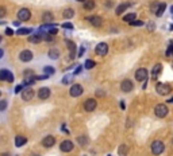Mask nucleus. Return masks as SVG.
Segmentation results:
<instances>
[{"instance_id": "1", "label": "nucleus", "mask_w": 173, "mask_h": 156, "mask_svg": "<svg viewBox=\"0 0 173 156\" xmlns=\"http://www.w3.org/2000/svg\"><path fill=\"white\" fill-rule=\"evenodd\" d=\"M156 91L159 96H168L172 91V85L165 82H157L156 83Z\"/></svg>"}, {"instance_id": "2", "label": "nucleus", "mask_w": 173, "mask_h": 156, "mask_svg": "<svg viewBox=\"0 0 173 156\" xmlns=\"http://www.w3.org/2000/svg\"><path fill=\"white\" fill-rule=\"evenodd\" d=\"M150 149H151V153H153V155L158 156V155H161V153L164 152L165 145H164V143H162L161 140H154V141L151 143Z\"/></svg>"}, {"instance_id": "3", "label": "nucleus", "mask_w": 173, "mask_h": 156, "mask_svg": "<svg viewBox=\"0 0 173 156\" xmlns=\"http://www.w3.org/2000/svg\"><path fill=\"white\" fill-rule=\"evenodd\" d=\"M168 112H169V109H168V106L165 104H157L156 106H154V114H156L158 118L166 117Z\"/></svg>"}, {"instance_id": "4", "label": "nucleus", "mask_w": 173, "mask_h": 156, "mask_svg": "<svg viewBox=\"0 0 173 156\" xmlns=\"http://www.w3.org/2000/svg\"><path fill=\"white\" fill-rule=\"evenodd\" d=\"M147 77H149V73L146 69H143V67H139V69L135 71V79L138 81V82H145V81H147Z\"/></svg>"}, {"instance_id": "5", "label": "nucleus", "mask_w": 173, "mask_h": 156, "mask_svg": "<svg viewBox=\"0 0 173 156\" xmlns=\"http://www.w3.org/2000/svg\"><path fill=\"white\" fill-rule=\"evenodd\" d=\"M95 53H96L99 56L107 55V54H108V45H107V43H104V42L99 43V45L95 47Z\"/></svg>"}, {"instance_id": "6", "label": "nucleus", "mask_w": 173, "mask_h": 156, "mask_svg": "<svg viewBox=\"0 0 173 156\" xmlns=\"http://www.w3.org/2000/svg\"><path fill=\"white\" fill-rule=\"evenodd\" d=\"M83 91H84V89L80 83H74V85H72L69 89V94L72 97H80L81 94H83Z\"/></svg>"}, {"instance_id": "7", "label": "nucleus", "mask_w": 173, "mask_h": 156, "mask_svg": "<svg viewBox=\"0 0 173 156\" xmlns=\"http://www.w3.org/2000/svg\"><path fill=\"white\" fill-rule=\"evenodd\" d=\"M34 94H35L34 89H32L31 86H27V88H24L23 90H22V100H24V101H30V100H32Z\"/></svg>"}, {"instance_id": "8", "label": "nucleus", "mask_w": 173, "mask_h": 156, "mask_svg": "<svg viewBox=\"0 0 173 156\" xmlns=\"http://www.w3.org/2000/svg\"><path fill=\"white\" fill-rule=\"evenodd\" d=\"M30 18H31V12L29 8H20L18 11V19L20 22H27Z\"/></svg>"}, {"instance_id": "9", "label": "nucleus", "mask_w": 173, "mask_h": 156, "mask_svg": "<svg viewBox=\"0 0 173 156\" xmlns=\"http://www.w3.org/2000/svg\"><path fill=\"white\" fill-rule=\"evenodd\" d=\"M97 106V101L95 98H88L85 102H84V109L86 112H93Z\"/></svg>"}, {"instance_id": "10", "label": "nucleus", "mask_w": 173, "mask_h": 156, "mask_svg": "<svg viewBox=\"0 0 173 156\" xmlns=\"http://www.w3.org/2000/svg\"><path fill=\"white\" fill-rule=\"evenodd\" d=\"M120 89L123 93H130V91L134 89V83H132V81H130V79H123L120 83Z\"/></svg>"}, {"instance_id": "11", "label": "nucleus", "mask_w": 173, "mask_h": 156, "mask_svg": "<svg viewBox=\"0 0 173 156\" xmlns=\"http://www.w3.org/2000/svg\"><path fill=\"white\" fill-rule=\"evenodd\" d=\"M32 58H34V54L30 50H23L19 54V59H20L22 62H30V61H32Z\"/></svg>"}, {"instance_id": "12", "label": "nucleus", "mask_w": 173, "mask_h": 156, "mask_svg": "<svg viewBox=\"0 0 173 156\" xmlns=\"http://www.w3.org/2000/svg\"><path fill=\"white\" fill-rule=\"evenodd\" d=\"M0 81H7V82H12L14 81V74L8 70H0Z\"/></svg>"}, {"instance_id": "13", "label": "nucleus", "mask_w": 173, "mask_h": 156, "mask_svg": "<svg viewBox=\"0 0 173 156\" xmlns=\"http://www.w3.org/2000/svg\"><path fill=\"white\" fill-rule=\"evenodd\" d=\"M86 20H88L93 27H102V24H103V19L100 18V16H97V15L88 16V18H86Z\"/></svg>"}, {"instance_id": "14", "label": "nucleus", "mask_w": 173, "mask_h": 156, "mask_svg": "<svg viewBox=\"0 0 173 156\" xmlns=\"http://www.w3.org/2000/svg\"><path fill=\"white\" fill-rule=\"evenodd\" d=\"M56 144V137L54 136H46V137H43L42 139V145L43 147H46V148H50V147H53V145Z\"/></svg>"}, {"instance_id": "15", "label": "nucleus", "mask_w": 173, "mask_h": 156, "mask_svg": "<svg viewBox=\"0 0 173 156\" xmlns=\"http://www.w3.org/2000/svg\"><path fill=\"white\" fill-rule=\"evenodd\" d=\"M59 149H61L62 152H70V151L73 149V143L70 141V140H64V141L61 143V145H59Z\"/></svg>"}, {"instance_id": "16", "label": "nucleus", "mask_w": 173, "mask_h": 156, "mask_svg": "<svg viewBox=\"0 0 173 156\" xmlns=\"http://www.w3.org/2000/svg\"><path fill=\"white\" fill-rule=\"evenodd\" d=\"M38 97L39 100H47L50 97V89L49 88H41L38 90Z\"/></svg>"}, {"instance_id": "17", "label": "nucleus", "mask_w": 173, "mask_h": 156, "mask_svg": "<svg viewBox=\"0 0 173 156\" xmlns=\"http://www.w3.org/2000/svg\"><path fill=\"white\" fill-rule=\"evenodd\" d=\"M161 71H162V65L156 63L153 67V70H151V78H153V79H157V77L161 74Z\"/></svg>"}, {"instance_id": "18", "label": "nucleus", "mask_w": 173, "mask_h": 156, "mask_svg": "<svg viewBox=\"0 0 173 156\" xmlns=\"http://www.w3.org/2000/svg\"><path fill=\"white\" fill-rule=\"evenodd\" d=\"M43 40V34H41V32H38V34H32L29 36V42L30 43H39Z\"/></svg>"}, {"instance_id": "19", "label": "nucleus", "mask_w": 173, "mask_h": 156, "mask_svg": "<svg viewBox=\"0 0 173 156\" xmlns=\"http://www.w3.org/2000/svg\"><path fill=\"white\" fill-rule=\"evenodd\" d=\"M130 5H131V3H122V4H119L118 7H116V10H115L116 15H122V13H123L124 11L130 7Z\"/></svg>"}, {"instance_id": "20", "label": "nucleus", "mask_w": 173, "mask_h": 156, "mask_svg": "<svg viewBox=\"0 0 173 156\" xmlns=\"http://www.w3.org/2000/svg\"><path fill=\"white\" fill-rule=\"evenodd\" d=\"M66 43H68V47H69V55H70V58L73 59L76 56V45L72 40H66Z\"/></svg>"}, {"instance_id": "21", "label": "nucleus", "mask_w": 173, "mask_h": 156, "mask_svg": "<svg viewBox=\"0 0 173 156\" xmlns=\"http://www.w3.org/2000/svg\"><path fill=\"white\" fill-rule=\"evenodd\" d=\"M129 151H130V148H129V145H126V144L119 145V148H118V153L120 156H127L129 155Z\"/></svg>"}, {"instance_id": "22", "label": "nucleus", "mask_w": 173, "mask_h": 156, "mask_svg": "<svg viewBox=\"0 0 173 156\" xmlns=\"http://www.w3.org/2000/svg\"><path fill=\"white\" fill-rule=\"evenodd\" d=\"M26 143H27V139H26L24 136H16V137H15V145H16L18 148H19V147H23Z\"/></svg>"}, {"instance_id": "23", "label": "nucleus", "mask_w": 173, "mask_h": 156, "mask_svg": "<svg viewBox=\"0 0 173 156\" xmlns=\"http://www.w3.org/2000/svg\"><path fill=\"white\" fill-rule=\"evenodd\" d=\"M47 54H49V58L50 59H58L59 58V50L58 48H50Z\"/></svg>"}, {"instance_id": "24", "label": "nucleus", "mask_w": 173, "mask_h": 156, "mask_svg": "<svg viewBox=\"0 0 173 156\" xmlns=\"http://www.w3.org/2000/svg\"><path fill=\"white\" fill-rule=\"evenodd\" d=\"M42 20L45 22V23H51V22L54 20V15H53L51 12H43Z\"/></svg>"}, {"instance_id": "25", "label": "nucleus", "mask_w": 173, "mask_h": 156, "mask_svg": "<svg viewBox=\"0 0 173 156\" xmlns=\"http://www.w3.org/2000/svg\"><path fill=\"white\" fill-rule=\"evenodd\" d=\"M95 1L93 0H85L84 1V10H86V11H92L95 8Z\"/></svg>"}, {"instance_id": "26", "label": "nucleus", "mask_w": 173, "mask_h": 156, "mask_svg": "<svg viewBox=\"0 0 173 156\" xmlns=\"http://www.w3.org/2000/svg\"><path fill=\"white\" fill-rule=\"evenodd\" d=\"M135 18H137V13L131 12V13H127V15H124L123 16V20L127 22V23H132V22L135 20Z\"/></svg>"}, {"instance_id": "27", "label": "nucleus", "mask_w": 173, "mask_h": 156, "mask_svg": "<svg viewBox=\"0 0 173 156\" xmlns=\"http://www.w3.org/2000/svg\"><path fill=\"white\" fill-rule=\"evenodd\" d=\"M62 16H64L65 19H70V18L74 16V11H73L72 8H66V10L62 12Z\"/></svg>"}, {"instance_id": "28", "label": "nucleus", "mask_w": 173, "mask_h": 156, "mask_svg": "<svg viewBox=\"0 0 173 156\" xmlns=\"http://www.w3.org/2000/svg\"><path fill=\"white\" fill-rule=\"evenodd\" d=\"M159 4H161L159 1H153V3H151V4H150V11H151V13H154V15H156L157 11H158V8H159Z\"/></svg>"}, {"instance_id": "29", "label": "nucleus", "mask_w": 173, "mask_h": 156, "mask_svg": "<svg viewBox=\"0 0 173 156\" xmlns=\"http://www.w3.org/2000/svg\"><path fill=\"white\" fill-rule=\"evenodd\" d=\"M166 10V4L165 3H161L159 4V8H158V11H157V13H156V16L157 18H161L162 16V13H164V11Z\"/></svg>"}, {"instance_id": "30", "label": "nucleus", "mask_w": 173, "mask_h": 156, "mask_svg": "<svg viewBox=\"0 0 173 156\" xmlns=\"http://www.w3.org/2000/svg\"><path fill=\"white\" fill-rule=\"evenodd\" d=\"M165 55H166V58H172L173 56V43L170 42L169 46H168L166 51H165Z\"/></svg>"}, {"instance_id": "31", "label": "nucleus", "mask_w": 173, "mask_h": 156, "mask_svg": "<svg viewBox=\"0 0 173 156\" xmlns=\"http://www.w3.org/2000/svg\"><path fill=\"white\" fill-rule=\"evenodd\" d=\"M32 32V28H19L18 31H16V34L18 35H29Z\"/></svg>"}, {"instance_id": "32", "label": "nucleus", "mask_w": 173, "mask_h": 156, "mask_svg": "<svg viewBox=\"0 0 173 156\" xmlns=\"http://www.w3.org/2000/svg\"><path fill=\"white\" fill-rule=\"evenodd\" d=\"M84 66H85V69L91 70V69H93V67L96 66V63H95V61H92V59H86L85 63H84Z\"/></svg>"}, {"instance_id": "33", "label": "nucleus", "mask_w": 173, "mask_h": 156, "mask_svg": "<svg viewBox=\"0 0 173 156\" xmlns=\"http://www.w3.org/2000/svg\"><path fill=\"white\" fill-rule=\"evenodd\" d=\"M43 73L47 75H53L54 73H56V70H54V67H51V66H45L43 67Z\"/></svg>"}, {"instance_id": "34", "label": "nucleus", "mask_w": 173, "mask_h": 156, "mask_svg": "<svg viewBox=\"0 0 173 156\" xmlns=\"http://www.w3.org/2000/svg\"><path fill=\"white\" fill-rule=\"evenodd\" d=\"M86 141H88L86 136H78V137H77V143L81 145V147H84V145L86 144Z\"/></svg>"}, {"instance_id": "35", "label": "nucleus", "mask_w": 173, "mask_h": 156, "mask_svg": "<svg viewBox=\"0 0 173 156\" xmlns=\"http://www.w3.org/2000/svg\"><path fill=\"white\" fill-rule=\"evenodd\" d=\"M35 78V77H34ZM34 78H32V77H26V79H24V82H23V85L24 86H31L32 85V83H34Z\"/></svg>"}, {"instance_id": "36", "label": "nucleus", "mask_w": 173, "mask_h": 156, "mask_svg": "<svg viewBox=\"0 0 173 156\" xmlns=\"http://www.w3.org/2000/svg\"><path fill=\"white\" fill-rule=\"evenodd\" d=\"M7 105H8V102L5 101V100H0V112L7 109Z\"/></svg>"}, {"instance_id": "37", "label": "nucleus", "mask_w": 173, "mask_h": 156, "mask_svg": "<svg viewBox=\"0 0 173 156\" xmlns=\"http://www.w3.org/2000/svg\"><path fill=\"white\" fill-rule=\"evenodd\" d=\"M61 27H62V28H66V30H73V24L69 23V22H66V23H62Z\"/></svg>"}, {"instance_id": "38", "label": "nucleus", "mask_w": 173, "mask_h": 156, "mask_svg": "<svg viewBox=\"0 0 173 156\" xmlns=\"http://www.w3.org/2000/svg\"><path fill=\"white\" fill-rule=\"evenodd\" d=\"M131 26H134V27H141V26H143V22L142 20H134L132 23H130Z\"/></svg>"}, {"instance_id": "39", "label": "nucleus", "mask_w": 173, "mask_h": 156, "mask_svg": "<svg viewBox=\"0 0 173 156\" xmlns=\"http://www.w3.org/2000/svg\"><path fill=\"white\" fill-rule=\"evenodd\" d=\"M5 35H8V36L14 35V30H12V28H10V27H7V28H5Z\"/></svg>"}, {"instance_id": "40", "label": "nucleus", "mask_w": 173, "mask_h": 156, "mask_svg": "<svg viewBox=\"0 0 173 156\" xmlns=\"http://www.w3.org/2000/svg\"><path fill=\"white\" fill-rule=\"evenodd\" d=\"M5 13H7V11H5L4 7H0V18H4Z\"/></svg>"}, {"instance_id": "41", "label": "nucleus", "mask_w": 173, "mask_h": 156, "mask_svg": "<svg viewBox=\"0 0 173 156\" xmlns=\"http://www.w3.org/2000/svg\"><path fill=\"white\" fill-rule=\"evenodd\" d=\"M22 89H24V85H16V88H15V93H20Z\"/></svg>"}, {"instance_id": "42", "label": "nucleus", "mask_w": 173, "mask_h": 156, "mask_svg": "<svg viewBox=\"0 0 173 156\" xmlns=\"http://www.w3.org/2000/svg\"><path fill=\"white\" fill-rule=\"evenodd\" d=\"M70 79H72V78H70L69 75H65L64 79H62V83H65V85H66V83H69V82H70Z\"/></svg>"}, {"instance_id": "43", "label": "nucleus", "mask_w": 173, "mask_h": 156, "mask_svg": "<svg viewBox=\"0 0 173 156\" xmlns=\"http://www.w3.org/2000/svg\"><path fill=\"white\" fill-rule=\"evenodd\" d=\"M84 51H85V47H80V51H78V54H77V56H83V54H84Z\"/></svg>"}, {"instance_id": "44", "label": "nucleus", "mask_w": 173, "mask_h": 156, "mask_svg": "<svg viewBox=\"0 0 173 156\" xmlns=\"http://www.w3.org/2000/svg\"><path fill=\"white\" fill-rule=\"evenodd\" d=\"M147 27H149V31H153V30H154V23H153V22H150Z\"/></svg>"}, {"instance_id": "45", "label": "nucleus", "mask_w": 173, "mask_h": 156, "mask_svg": "<svg viewBox=\"0 0 173 156\" xmlns=\"http://www.w3.org/2000/svg\"><path fill=\"white\" fill-rule=\"evenodd\" d=\"M96 96H104V91H102V90H96Z\"/></svg>"}, {"instance_id": "46", "label": "nucleus", "mask_w": 173, "mask_h": 156, "mask_svg": "<svg viewBox=\"0 0 173 156\" xmlns=\"http://www.w3.org/2000/svg\"><path fill=\"white\" fill-rule=\"evenodd\" d=\"M80 71H81V66H77V69L74 70V74H78Z\"/></svg>"}, {"instance_id": "47", "label": "nucleus", "mask_w": 173, "mask_h": 156, "mask_svg": "<svg viewBox=\"0 0 173 156\" xmlns=\"http://www.w3.org/2000/svg\"><path fill=\"white\" fill-rule=\"evenodd\" d=\"M111 5H112V1H111V0H108V1L105 3V7H108V8H110Z\"/></svg>"}, {"instance_id": "48", "label": "nucleus", "mask_w": 173, "mask_h": 156, "mask_svg": "<svg viewBox=\"0 0 173 156\" xmlns=\"http://www.w3.org/2000/svg\"><path fill=\"white\" fill-rule=\"evenodd\" d=\"M14 26H16V27H19V26H20V22H14Z\"/></svg>"}, {"instance_id": "49", "label": "nucleus", "mask_w": 173, "mask_h": 156, "mask_svg": "<svg viewBox=\"0 0 173 156\" xmlns=\"http://www.w3.org/2000/svg\"><path fill=\"white\" fill-rule=\"evenodd\" d=\"M3 55H4V51H3V50H2V48H0V59H2V58H3Z\"/></svg>"}, {"instance_id": "50", "label": "nucleus", "mask_w": 173, "mask_h": 156, "mask_svg": "<svg viewBox=\"0 0 173 156\" xmlns=\"http://www.w3.org/2000/svg\"><path fill=\"white\" fill-rule=\"evenodd\" d=\"M0 156H11V153H8V152H4V153H2Z\"/></svg>"}, {"instance_id": "51", "label": "nucleus", "mask_w": 173, "mask_h": 156, "mask_svg": "<svg viewBox=\"0 0 173 156\" xmlns=\"http://www.w3.org/2000/svg\"><path fill=\"white\" fill-rule=\"evenodd\" d=\"M147 88V81H145V83H143V86H142V89H146Z\"/></svg>"}, {"instance_id": "52", "label": "nucleus", "mask_w": 173, "mask_h": 156, "mask_svg": "<svg viewBox=\"0 0 173 156\" xmlns=\"http://www.w3.org/2000/svg\"><path fill=\"white\" fill-rule=\"evenodd\" d=\"M120 108H122V109H124V108H126V105H124V102H123V101L120 102Z\"/></svg>"}, {"instance_id": "53", "label": "nucleus", "mask_w": 173, "mask_h": 156, "mask_svg": "<svg viewBox=\"0 0 173 156\" xmlns=\"http://www.w3.org/2000/svg\"><path fill=\"white\" fill-rule=\"evenodd\" d=\"M170 12L173 13V5H172V7H170Z\"/></svg>"}, {"instance_id": "54", "label": "nucleus", "mask_w": 173, "mask_h": 156, "mask_svg": "<svg viewBox=\"0 0 173 156\" xmlns=\"http://www.w3.org/2000/svg\"><path fill=\"white\" fill-rule=\"evenodd\" d=\"M77 1H83V3H84V1H85V0H77Z\"/></svg>"}, {"instance_id": "55", "label": "nucleus", "mask_w": 173, "mask_h": 156, "mask_svg": "<svg viewBox=\"0 0 173 156\" xmlns=\"http://www.w3.org/2000/svg\"><path fill=\"white\" fill-rule=\"evenodd\" d=\"M170 30H173V26H172V27H170Z\"/></svg>"}, {"instance_id": "56", "label": "nucleus", "mask_w": 173, "mask_h": 156, "mask_svg": "<svg viewBox=\"0 0 173 156\" xmlns=\"http://www.w3.org/2000/svg\"><path fill=\"white\" fill-rule=\"evenodd\" d=\"M0 42H2V36H0Z\"/></svg>"}, {"instance_id": "57", "label": "nucleus", "mask_w": 173, "mask_h": 156, "mask_svg": "<svg viewBox=\"0 0 173 156\" xmlns=\"http://www.w3.org/2000/svg\"><path fill=\"white\" fill-rule=\"evenodd\" d=\"M31 156H38V155H31Z\"/></svg>"}, {"instance_id": "58", "label": "nucleus", "mask_w": 173, "mask_h": 156, "mask_svg": "<svg viewBox=\"0 0 173 156\" xmlns=\"http://www.w3.org/2000/svg\"><path fill=\"white\" fill-rule=\"evenodd\" d=\"M0 96H2V91H0Z\"/></svg>"}]
</instances>
